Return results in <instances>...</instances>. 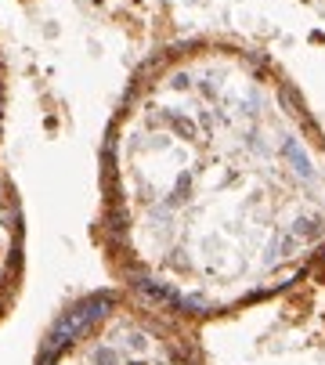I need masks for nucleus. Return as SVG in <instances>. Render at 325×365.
Here are the masks:
<instances>
[{"label":"nucleus","instance_id":"1","mask_svg":"<svg viewBox=\"0 0 325 365\" xmlns=\"http://www.w3.org/2000/svg\"><path fill=\"white\" fill-rule=\"evenodd\" d=\"M98 250L202 326L325 268V130L296 83L232 40L145 58L101 138Z\"/></svg>","mask_w":325,"mask_h":365},{"label":"nucleus","instance_id":"2","mask_svg":"<svg viewBox=\"0 0 325 365\" xmlns=\"http://www.w3.org/2000/svg\"><path fill=\"white\" fill-rule=\"evenodd\" d=\"M33 365H210V354L202 322L113 282L54 315Z\"/></svg>","mask_w":325,"mask_h":365},{"label":"nucleus","instance_id":"3","mask_svg":"<svg viewBox=\"0 0 325 365\" xmlns=\"http://www.w3.org/2000/svg\"><path fill=\"white\" fill-rule=\"evenodd\" d=\"M26 275V214L11 174L0 167V319L22 293Z\"/></svg>","mask_w":325,"mask_h":365},{"label":"nucleus","instance_id":"4","mask_svg":"<svg viewBox=\"0 0 325 365\" xmlns=\"http://www.w3.org/2000/svg\"><path fill=\"white\" fill-rule=\"evenodd\" d=\"M4 106H8V73H4V58H0V127H4Z\"/></svg>","mask_w":325,"mask_h":365}]
</instances>
